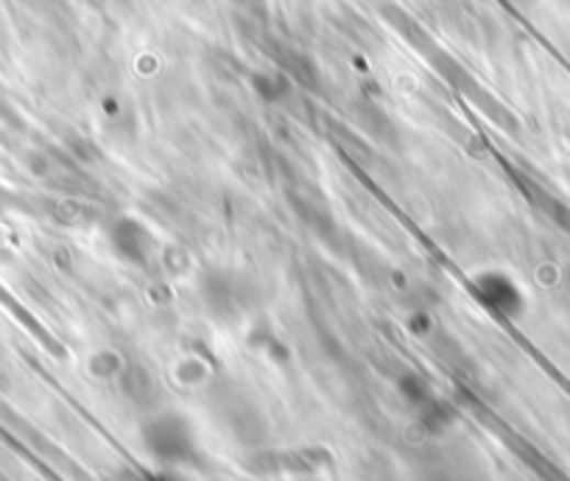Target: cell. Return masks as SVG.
I'll use <instances>...</instances> for the list:
<instances>
[{"label":"cell","mask_w":570,"mask_h":481,"mask_svg":"<svg viewBox=\"0 0 570 481\" xmlns=\"http://www.w3.org/2000/svg\"><path fill=\"white\" fill-rule=\"evenodd\" d=\"M110 247L126 264L146 266L154 255V233L141 219H115L110 224Z\"/></svg>","instance_id":"cell-1"}]
</instances>
